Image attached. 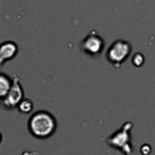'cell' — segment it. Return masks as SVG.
<instances>
[{
  "label": "cell",
  "instance_id": "cell-1",
  "mask_svg": "<svg viewBox=\"0 0 155 155\" xmlns=\"http://www.w3.org/2000/svg\"><path fill=\"white\" fill-rule=\"evenodd\" d=\"M56 128L57 121L54 116L46 110L35 111L28 120L29 133L35 138H48L56 132Z\"/></svg>",
  "mask_w": 155,
  "mask_h": 155
},
{
  "label": "cell",
  "instance_id": "cell-2",
  "mask_svg": "<svg viewBox=\"0 0 155 155\" xmlns=\"http://www.w3.org/2000/svg\"><path fill=\"white\" fill-rule=\"evenodd\" d=\"M130 53H131V44L122 39H119L109 46L105 56L111 65L119 68L128 58Z\"/></svg>",
  "mask_w": 155,
  "mask_h": 155
},
{
  "label": "cell",
  "instance_id": "cell-3",
  "mask_svg": "<svg viewBox=\"0 0 155 155\" xmlns=\"http://www.w3.org/2000/svg\"><path fill=\"white\" fill-rule=\"evenodd\" d=\"M131 128H132V124H130V122L125 124L117 132L113 133L107 139V143L110 147L116 148L125 154H128L132 150V147L130 143V130Z\"/></svg>",
  "mask_w": 155,
  "mask_h": 155
},
{
  "label": "cell",
  "instance_id": "cell-4",
  "mask_svg": "<svg viewBox=\"0 0 155 155\" xmlns=\"http://www.w3.org/2000/svg\"><path fill=\"white\" fill-rule=\"evenodd\" d=\"M103 48H104V41H103L102 36L99 34H97L96 31H91L80 42V50L85 54H87L92 58L98 57L102 53Z\"/></svg>",
  "mask_w": 155,
  "mask_h": 155
},
{
  "label": "cell",
  "instance_id": "cell-5",
  "mask_svg": "<svg viewBox=\"0 0 155 155\" xmlns=\"http://www.w3.org/2000/svg\"><path fill=\"white\" fill-rule=\"evenodd\" d=\"M22 98H23V88L21 86L19 79L15 75L10 91L2 99H0L1 107L5 109H13L18 105V103L21 102Z\"/></svg>",
  "mask_w": 155,
  "mask_h": 155
},
{
  "label": "cell",
  "instance_id": "cell-6",
  "mask_svg": "<svg viewBox=\"0 0 155 155\" xmlns=\"http://www.w3.org/2000/svg\"><path fill=\"white\" fill-rule=\"evenodd\" d=\"M17 52H18V46L16 42H13V41L1 42L0 44V67L5 62L12 59L17 54Z\"/></svg>",
  "mask_w": 155,
  "mask_h": 155
},
{
  "label": "cell",
  "instance_id": "cell-7",
  "mask_svg": "<svg viewBox=\"0 0 155 155\" xmlns=\"http://www.w3.org/2000/svg\"><path fill=\"white\" fill-rule=\"evenodd\" d=\"M12 81L13 80L7 74L0 73V99H2L10 91V88L12 86Z\"/></svg>",
  "mask_w": 155,
  "mask_h": 155
},
{
  "label": "cell",
  "instance_id": "cell-8",
  "mask_svg": "<svg viewBox=\"0 0 155 155\" xmlns=\"http://www.w3.org/2000/svg\"><path fill=\"white\" fill-rule=\"evenodd\" d=\"M17 107H18V110H19L21 113H23V114H28V113L31 111V109H33V103H31V101H29V99H24V98H22Z\"/></svg>",
  "mask_w": 155,
  "mask_h": 155
},
{
  "label": "cell",
  "instance_id": "cell-9",
  "mask_svg": "<svg viewBox=\"0 0 155 155\" xmlns=\"http://www.w3.org/2000/svg\"><path fill=\"white\" fill-rule=\"evenodd\" d=\"M132 63L136 65V67H140L143 63H144V56L142 53H136L133 54L132 57Z\"/></svg>",
  "mask_w": 155,
  "mask_h": 155
},
{
  "label": "cell",
  "instance_id": "cell-10",
  "mask_svg": "<svg viewBox=\"0 0 155 155\" xmlns=\"http://www.w3.org/2000/svg\"><path fill=\"white\" fill-rule=\"evenodd\" d=\"M1 140H2V134H1V132H0V143H1Z\"/></svg>",
  "mask_w": 155,
  "mask_h": 155
}]
</instances>
